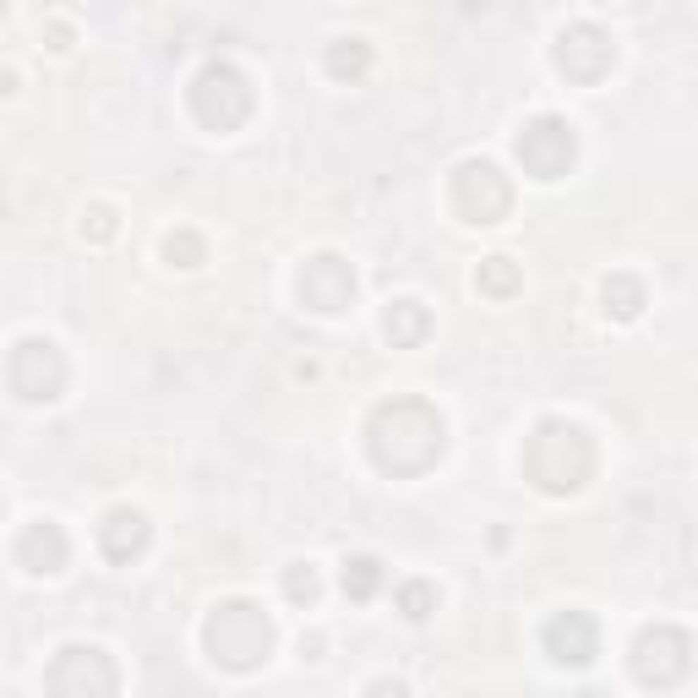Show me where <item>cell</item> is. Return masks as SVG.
<instances>
[{
	"instance_id": "6da1fadb",
	"label": "cell",
	"mask_w": 698,
	"mask_h": 698,
	"mask_svg": "<svg viewBox=\"0 0 698 698\" xmlns=\"http://www.w3.org/2000/svg\"><path fill=\"white\" fill-rule=\"evenodd\" d=\"M207 638H213V655H224L229 666H251L257 655H267V622L251 606H224L213 616Z\"/></svg>"
},
{
	"instance_id": "7a4b0ae2",
	"label": "cell",
	"mask_w": 698,
	"mask_h": 698,
	"mask_svg": "<svg viewBox=\"0 0 698 698\" xmlns=\"http://www.w3.org/2000/svg\"><path fill=\"white\" fill-rule=\"evenodd\" d=\"M518 153L529 159V169H534V175H546V180H551L556 169L573 159V137H568V125H562V121H540V125L529 131V137L518 142Z\"/></svg>"
},
{
	"instance_id": "3957f363",
	"label": "cell",
	"mask_w": 698,
	"mask_h": 698,
	"mask_svg": "<svg viewBox=\"0 0 698 698\" xmlns=\"http://www.w3.org/2000/svg\"><path fill=\"white\" fill-rule=\"evenodd\" d=\"M546 644L556 649V660H573V666H584V660L595 655V627H589L578 611H568L562 622H551V627H546Z\"/></svg>"
},
{
	"instance_id": "277c9868",
	"label": "cell",
	"mask_w": 698,
	"mask_h": 698,
	"mask_svg": "<svg viewBox=\"0 0 698 698\" xmlns=\"http://www.w3.org/2000/svg\"><path fill=\"white\" fill-rule=\"evenodd\" d=\"M376 562H371V556H355V562H349L344 568V589H355V595H371V589H376Z\"/></svg>"
},
{
	"instance_id": "5b68a950",
	"label": "cell",
	"mask_w": 698,
	"mask_h": 698,
	"mask_svg": "<svg viewBox=\"0 0 698 698\" xmlns=\"http://www.w3.org/2000/svg\"><path fill=\"white\" fill-rule=\"evenodd\" d=\"M311 589H317V578H311V573H295V578H289V595H306V600H311Z\"/></svg>"
},
{
	"instance_id": "8992f818",
	"label": "cell",
	"mask_w": 698,
	"mask_h": 698,
	"mask_svg": "<svg viewBox=\"0 0 698 698\" xmlns=\"http://www.w3.org/2000/svg\"><path fill=\"white\" fill-rule=\"evenodd\" d=\"M426 600H431V595H426V589H410V595H404V606H410V616H426Z\"/></svg>"
}]
</instances>
